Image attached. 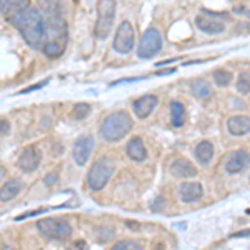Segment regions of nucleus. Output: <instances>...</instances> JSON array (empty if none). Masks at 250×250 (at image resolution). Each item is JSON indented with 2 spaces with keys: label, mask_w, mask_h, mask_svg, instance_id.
<instances>
[{
  "label": "nucleus",
  "mask_w": 250,
  "mask_h": 250,
  "mask_svg": "<svg viewBox=\"0 0 250 250\" xmlns=\"http://www.w3.org/2000/svg\"><path fill=\"white\" fill-rule=\"evenodd\" d=\"M45 212V208H39V210H32V212H27V213H23V215H19L15 220H23V219H27V217H34V215H40V213H43Z\"/></svg>",
  "instance_id": "obj_29"
},
{
  "label": "nucleus",
  "mask_w": 250,
  "mask_h": 250,
  "mask_svg": "<svg viewBox=\"0 0 250 250\" xmlns=\"http://www.w3.org/2000/svg\"><path fill=\"white\" fill-rule=\"evenodd\" d=\"M213 80H215V83L219 87H227L232 82V72L219 68V70L213 72Z\"/></svg>",
  "instance_id": "obj_23"
},
{
  "label": "nucleus",
  "mask_w": 250,
  "mask_h": 250,
  "mask_svg": "<svg viewBox=\"0 0 250 250\" xmlns=\"http://www.w3.org/2000/svg\"><path fill=\"white\" fill-rule=\"evenodd\" d=\"M20 190H22V182H20V180L17 179L9 180V182L3 184L2 188H0V200H2V202H9V200L19 195Z\"/></svg>",
  "instance_id": "obj_18"
},
{
  "label": "nucleus",
  "mask_w": 250,
  "mask_h": 250,
  "mask_svg": "<svg viewBox=\"0 0 250 250\" xmlns=\"http://www.w3.org/2000/svg\"><path fill=\"white\" fill-rule=\"evenodd\" d=\"M135 45V30L134 25L130 22H122L119 25V29L115 32V39H114V50L119 54H128L132 52V48Z\"/></svg>",
  "instance_id": "obj_8"
},
{
  "label": "nucleus",
  "mask_w": 250,
  "mask_h": 250,
  "mask_svg": "<svg viewBox=\"0 0 250 250\" xmlns=\"http://www.w3.org/2000/svg\"><path fill=\"white\" fill-rule=\"evenodd\" d=\"M195 25L199 27L200 30L205 32V34H222L224 32V23L219 22V20H213V19H208V17H204V15H199L195 19Z\"/></svg>",
  "instance_id": "obj_17"
},
{
  "label": "nucleus",
  "mask_w": 250,
  "mask_h": 250,
  "mask_svg": "<svg viewBox=\"0 0 250 250\" xmlns=\"http://www.w3.org/2000/svg\"><path fill=\"white\" fill-rule=\"evenodd\" d=\"M25 7H29V0H0V14L3 15H15Z\"/></svg>",
  "instance_id": "obj_19"
},
{
  "label": "nucleus",
  "mask_w": 250,
  "mask_h": 250,
  "mask_svg": "<svg viewBox=\"0 0 250 250\" xmlns=\"http://www.w3.org/2000/svg\"><path fill=\"white\" fill-rule=\"evenodd\" d=\"M110 250H144V249L134 240H120L115 245H112Z\"/></svg>",
  "instance_id": "obj_24"
},
{
  "label": "nucleus",
  "mask_w": 250,
  "mask_h": 250,
  "mask_svg": "<svg viewBox=\"0 0 250 250\" xmlns=\"http://www.w3.org/2000/svg\"><path fill=\"white\" fill-rule=\"evenodd\" d=\"M40 160H42V152L37 145H29L27 148H23V152L20 154L17 165L20 170L23 172H34L39 168Z\"/></svg>",
  "instance_id": "obj_9"
},
{
  "label": "nucleus",
  "mask_w": 250,
  "mask_h": 250,
  "mask_svg": "<svg viewBox=\"0 0 250 250\" xmlns=\"http://www.w3.org/2000/svg\"><path fill=\"white\" fill-rule=\"evenodd\" d=\"M112 173H114V162L107 157H100L97 162L92 165L87 173V184L94 192L102 190L108 184Z\"/></svg>",
  "instance_id": "obj_4"
},
{
  "label": "nucleus",
  "mask_w": 250,
  "mask_h": 250,
  "mask_svg": "<svg viewBox=\"0 0 250 250\" xmlns=\"http://www.w3.org/2000/svg\"><path fill=\"white\" fill-rule=\"evenodd\" d=\"M59 182V175L57 173H48V175L43 179V184L47 185V187H52V185H55Z\"/></svg>",
  "instance_id": "obj_27"
},
{
  "label": "nucleus",
  "mask_w": 250,
  "mask_h": 250,
  "mask_svg": "<svg viewBox=\"0 0 250 250\" xmlns=\"http://www.w3.org/2000/svg\"><path fill=\"white\" fill-rule=\"evenodd\" d=\"M195 157L202 165H207L213 157V145L208 140H204L195 147Z\"/></svg>",
  "instance_id": "obj_20"
},
{
  "label": "nucleus",
  "mask_w": 250,
  "mask_h": 250,
  "mask_svg": "<svg viewBox=\"0 0 250 250\" xmlns=\"http://www.w3.org/2000/svg\"><path fill=\"white\" fill-rule=\"evenodd\" d=\"M37 229L50 240H67L72 235V227L67 220L62 219H42L37 222Z\"/></svg>",
  "instance_id": "obj_6"
},
{
  "label": "nucleus",
  "mask_w": 250,
  "mask_h": 250,
  "mask_svg": "<svg viewBox=\"0 0 250 250\" xmlns=\"http://www.w3.org/2000/svg\"><path fill=\"white\" fill-rule=\"evenodd\" d=\"M12 23L19 29L23 40L34 48H43L47 40V20L42 10L35 7H25L12 15Z\"/></svg>",
  "instance_id": "obj_2"
},
{
  "label": "nucleus",
  "mask_w": 250,
  "mask_h": 250,
  "mask_svg": "<svg viewBox=\"0 0 250 250\" xmlns=\"http://www.w3.org/2000/svg\"><path fill=\"white\" fill-rule=\"evenodd\" d=\"M250 165V155L245 150H233L225 159V170L229 173H240Z\"/></svg>",
  "instance_id": "obj_11"
},
{
  "label": "nucleus",
  "mask_w": 250,
  "mask_h": 250,
  "mask_svg": "<svg viewBox=\"0 0 250 250\" xmlns=\"http://www.w3.org/2000/svg\"><path fill=\"white\" fill-rule=\"evenodd\" d=\"M47 83H48V79H45L43 82H40V83H35V85H32L29 88H23V90H20V94H30V92L39 90V88H42L43 85H47Z\"/></svg>",
  "instance_id": "obj_28"
},
{
  "label": "nucleus",
  "mask_w": 250,
  "mask_h": 250,
  "mask_svg": "<svg viewBox=\"0 0 250 250\" xmlns=\"http://www.w3.org/2000/svg\"><path fill=\"white\" fill-rule=\"evenodd\" d=\"M94 147H95L94 137H82V139H79L74 145V152H72L75 164L80 165V167L85 165L88 162V159H90V154H92V150H94Z\"/></svg>",
  "instance_id": "obj_10"
},
{
  "label": "nucleus",
  "mask_w": 250,
  "mask_h": 250,
  "mask_svg": "<svg viewBox=\"0 0 250 250\" xmlns=\"http://www.w3.org/2000/svg\"><path fill=\"white\" fill-rule=\"evenodd\" d=\"M125 150H127L128 159L134 160V162H144V160L147 159V150H145L144 142L140 137H134V139L127 144Z\"/></svg>",
  "instance_id": "obj_16"
},
{
  "label": "nucleus",
  "mask_w": 250,
  "mask_h": 250,
  "mask_svg": "<svg viewBox=\"0 0 250 250\" xmlns=\"http://www.w3.org/2000/svg\"><path fill=\"white\" fill-rule=\"evenodd\" d=\"M179 193H180V199H182V202L190 204V202L199 200L200 197L204 195V188H202V185H200L199 182H184L182 185H180Z\"/></svg>",
  "instance_id": "obj_13"
},
{
  "label": "nucleus",
  "mask_w": 250,
  "mask_h": 250,
  "mask_svg": "<svg viewBox=\"0 0 250 250\" xmlns=\"http://www.w3.org/2000/svg\"><path fill=\"white\" fill-rule=\"evenodd\" d=\"M157 102H159V99H157L155 95H144L142 99L135 100L134 102L135 115L139 117V119H147L157 107Z\"/></svg>",
  "instance_id": "obj_12"
},
{
  "label": "nucleus",
  "mask_w": 250,
  "mask_h": 250,
  "mask_svg": "<svg viewBox=\"0 0 250 250\" xmlns=\"http://www.w3.org/2000/svg\"><path fill=\"white\" fill-rule=\"evenodd\" d=\"M115 0H99L97 2V19L95 23V30L94 35L97 39H107L108 32H110L112 25H114V19H115Z\"/></svg>",
  "instance_id": "obj_5"
},
{
  "label": "nucleus",
  "mask_w": 250,
  "mask_h": 250,
  "mask_svg": "<svg viewBox=\"0 0 250 250\" xmlns=\"http://www.w3.org/2000/svg\"><path fill=\"white\" fill-rule=\"evenodd\" d=\"M170 115H172V125L175 128L182 127L185 124V117H187V114H185V107L180 102H173L170 105Z\"/></svg>",
  "instance_id": "obj_21"
},
{
  "label": "nucleus",
  "mask_w": 250,
  "mask_h": 250,
  "mask_svg": "<svg viewBox=\"0 0 250 250\" xmlns=\"http://www.w3.org/2000/svg\"><path fill=\"white\" fill-rule=\"evenodd\" d=\"M88 114H90V105H88V104H77V105L74 107V110H72V115L77 120L85 119Z\"/></svg>",
  "instance_id": "obj_26"
},
{
  "label": "nucleus",
  "mask_w": 250,
  "mask_h": 250,
  "mask_svg": "<svg viewBox=\"0 0 250 250\" xmlns=\"http://www.w3.org/2000/svg\"><path fill=\"white\" fill-rule=\"evenodd\" d=\"M227 128L232 135H245L250 132V119L247 115H235L227 120Z\"/></svg>",
  "instance_id": "obj_14"
},
{
  "label": "nucleus",
  "mask_w": 250,
  "mask_h": 250,
  "mask_svg": "<svg viewBox=\"0 0 250 250\" xmlns=\"http://www.w3.org/2000/svg\"><path fill=\"white\" fill-rule=\"evenodd\" d=\"M10 132V124L7 120H0V135H7Z\"/></svg>",
  "instance_id": "obj_30"
},
{
  "label": "nucleus",
  "mask_w": 250,
  "mask_h": 250,
  "mask_svg": "<svg viewBox=\"0 0 250 250\" xmlns=\"http://www.w3.org/2000/svg\"><path fill=\"white\" fill-rule=\"evenodd\" d=\"M132 127H134V122H132L130 115H127L125 112H114L102 122L100 135L107 142H117V140L124 139L132 130Z\"/></svg>",
  "instance_id": "obj_3"
},
{
  "label": "nucleus",
  "mask_w": 250,
  "mask_h": 250,
  "mask_svg": "<svg viewBox=\"0 0 250 250\" xmlns=\"http://www.w3.org/2000/svg\"><path fill=\"white\" fill-rule=\"evenodd\" d=\"M237 90H239L240 94H249L250 92V74L249 72H244V74L239 77V80H237Z\"/></svg>",
  "instance_id": "obj_25"
},
{
  "label": "nucleus",
  "mask_w": 250,
  "mask_h": 250,
  "mask_svg": "<svg viewBox=\"0 0 250 250\" xmlns=\"http://www.w3.org/2000/svg\"><path fill=\"white\" fill-rule=\"evenodd\" d=\"M162 48V35L157 29H147L144 32L142 39H140L139 48H137V55L140 59H150L157 55Z\"/></svg>",
  "instance_id": "obj_7"
},
{
  "label": "nucleus",
  "mask_w": 250,
  "mask_h": 250,
  "mask_svg": "<svg viewBox=\"0 0 250 250\" xmlns=\"http://www.w3.org/2000/svg\"><path fill=\"white\" fill-rule=\"evenodd\" d=\"M192 94L193 97H197V99H207V97L212 95V88L207 82H204V80H195V82L192 83Z\"/></svg>",
  "instance_id": "obj_22"
},
{
  "label": "nucleus",
  "mask_w": 250,
  "mask_h": 250,
  "mask_svg": "<svg viewBox=\"0 0 250 250\" xmlns=\"http://www.w3.org/2000/svg\"><path fill=\"white\" fill-rule=\"evenodd\" d=\"M172 173L179 179H190V177L197 175V168L190 160L187 159H177L175 162L172 164Z\"/></svg>",
  "instance_id": "obj_15"
},
{
  "label": "nucleus",
  "mask_w": 250,
  "mask_h": 250,
  "mask_svg": "<svg viewBox=\"0 0 250 250\" xmlns=\"http://www.w3.org/2000/svg\"><path fill=\"white\" fill-rule=\"evenodd\" d=\"M249 19H250V14H249Z\"/></svg>",
  "instance_id": "obj_31"
},
{
  "label": "nucleus",
  "mask_w": 250,
  "mask_h": 250,
  "mask_svg": "<svg viewBox=\"0 0 250 250\" xmlns=\"http://www.w3.org/2000/svg\"><path fill=\"white\" fill-rule=\"evenodd\" d=\"M40 10L47 20V40L42 52L50 59H57L65 52L68 32L67 23L62 17L59 0H37Z\"/></svg>",
  "instance_id": "obj_1"
}]
</instances>
